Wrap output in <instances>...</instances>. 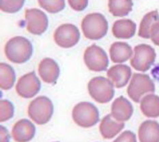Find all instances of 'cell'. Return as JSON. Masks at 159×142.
<instances>
[{
  "instance_id": "obj_1",
  "label": "cell",
  "mask_w": 159,
  "mask_h": 142,
  "mask_svg": "<svg viewBox=\"0 0 159 142\" xmlns=\"http://www.w3.org/2000/svg\"><path fill=\"white\" fill-rule=\"evenodd\" d=\"M33 53L30 41L23 37H15L10 39L5 46L7 58L14 63H24L28 61Z\"/></svg>"
},
{
  "instance_id": "obj_2",
  "label": "cell",
  "mask_w": 159,
  "mask_h": 142,
  "mask_svg": "<svg viewBox=\"0 0 159 142\" xmlns=\"http://www.w3.org/2000/svg\"><path fill=\"white\" fill-rule=\"evenodd\" d=\"M84 36L90 40H99L108 31V22L102 14L92 13L86 15L81 23Z\"/></svg>"
},
{
  "instance_id": "obj_3",
  "label": "cell",
  "mask_w": 159,
  "mask_h": 142,
  "mask_svg": "<svg viewBox=\"0 0 159 142\" xmlns=\"http://www.w3.org/2000/svg\"><path fill=\"white\" fill-rule=\"evenodd\" d=\"M53 113V103L46 96L38 97L31 102L28 107L30 117L39 125L49 122Z\"/></svg>"
},
{
  "instance_id": "obj_4",
  "label": "cell",
  "mask_w": 159,
  "mask_h": 142,
  "mask_svg": "<svg viewBox=\"0 0 159 142\" xmlns=\"http://www.w3.org/2000/svg\"><path fill=\"white\" fill-rule=\"evenodd\" d=\"M72 118L78 126L89 128L96 125L99 122V112L93 104L83 102L74 107L72 110Z\"/></svg>"
},
{
  "instance_id": "obj_5",
  "label": "cell",
  "mask_w": 159,
  "mask_h": 142,
  "mask_svg": "<svg viewBox=\"0 0 159 142\" xmlns=\"http://www.w3.org/2000/svg\"><path fill=\"white\" fill-rule=\"evenodd\" d=\"M155 91V85L149 76L143 74H134L127 88V93L134 102H139L148 93Z\"/></svg>"
},
{
  "instance_id": "obj_6",
  "label": "cell",
  "mask_w": 159,
  "mask_h": 142,
  "mask_svg": "<svg viewBox=\"0 0 159 142\" xmlns=\"http://www.w3.org/2000/svg\"><path fill=\"white\" fill-rule=\"evenodd\" d=\"M88 86L89 95L98 103L105 104L110 102L115 94L113 83L111 80L104 77L92 78Z\"/></svg>"
},
{
  "instance_id": "obj_7",
  "label": "cell",
  "mask_w": 159,
  "mask_h": 142,
  "mask_svg": "<svg viewBox=\"0 0 159 142\" xmlns=\"http://www.w3.org/2000/svg\"><path fill=\"white\" fill-rule=\"evenodd\" d=\"M134 54L130 60V65L137 71L146 72L156 59V52L149 45L140 44L134 48Z\"/></svg>"
},
{
  "instance_id": "obj_8",
  "label": "cell",
  "mask_w": 159,
  "mask_h": 142,
  "mask_svg": "<svg viewBox=\"0 0 159 142\" xmlns=\"http://www.w3.org/2000/svg\"><path fill=\"white\" fill-rule=\"evenodd\" d=\"M84 61L89 70L96 72L106 71L109 65V59L105 50L95 44L85 50Z\"/></svg>"
},
{
  "instance_id": "obj_9",
  "label": "cell",
  "mask_w": 159,
  "mask_h": 142,
  "mask_svg": "<svg viewBox=\"0 0 159 142\" xmlns=\"http://www.w3.org/2000/svg\"><path fill=\"white\" fill-rule=\"evenodd\" d=\"M54 40L57 46L64 48L75 46L80 39V32L75 26L66 23L59 26L54 33Z\"/></svg>"
},
{
  "instance_id": "obj_10",
  "label": "cell",
  "mask_w": 159,
  "mask_h": 142,
  "mask_svg": "<svg viewBox=\"0 0 159 142\" xmlns=\"http://www.w3.org/2000/svg\"><path fill=\"white\" fill-rule=\"evenodd\" d=\"M25 22L27 30L34 35H41L48 27L47 16L44 12L37 8L25 10Z\"/></svg>"
},
{
  "instance_id": "obj_11",
  "label": "cell",
  "mask_w": 159,
  "mask_h": 142,
  "mask_svg": "<svg viewBox=\"0 0 159 142\" xmlns=\"http://www.w3.org/2000/svg\"><path fill=\"white\" fill-rule=\"evenodd\" d=\"M40 80L35 72L32 71L19 78L16 85V91L22 98H32L40 91Z\"/></svg>"
},
{
  "instance_id": "obj_12",
  "label": "cell",
  "mask_w": 159,
  "mask_h": 142,
  "mask_svg": "<svg viewBox=\"0 0 159 142\" xmlns=\"http://www.w3.org/2000/svg\"><path fill=\"white\" fill-rule=\"evenodd\" d=\"M60 72L57 63L52 58H44L39 64V75L43 81L48 84H55L60 76Z\"/></svg>"
},
{
  "instance_id": "obj_13",
  "label": "cell",
  "mask_w": 159,
  "mask_h": 142,
  "mask_svg": "<svg viewBox=\"0 0 159 142\" xmlns=\"http://www.w3.org/2000/svg\"><path fill=\"white\" fill-rule=\"evenodd\" d=\"M107 76L116 88L125 86L131 77L132 71L130 67L126 65H117L107 71Z\"/></svg>"
},
{
  "instance_id": "obj_14",
  "label": "cell",
  "mask_w": 159,
  "mask_h": 142,
  "mask_svg": "<svg viewBox=\"0 0 159 142\" xmlns=\"http://www.w3.org/2000/svg\"><path fill=\"white\" fill-rule=\"evenodd\" d=\"M36 133L33 123L27 119L18 121L14 125L12 130L13 139L16 141H28L32 140Z\"/></svg>"
},
{
  "instance_id": "obj_15",
  "label": "cell",
  "mask_w": 159,
  "mask_h": 142,
  "mask_svg": "<svg viewBox=\"0 0 159 142\" xmlns=\"http://www.w3.org/2000/svg\"><path fill=\"white\" fill-rule=\"evenodd\" d=\"M133 113V107L129 100L120 96L114 100L111 105V115L114 119L120 122L129 120Z\"/></svg>"
},
{
  "instance_id": "obj_16",
  "label": "cell",
  "mask_w": 159,
  "mask_h": 142,
  "mask_svg": "<svg viewBox=\"0 0 159 142\" xmlns=\"http://www.w3.org/2000/svg\"><path fill=\"white\" fill-rule=\"evenodd\" d=\"M124 128V123L113 118L111 114L105 116L100 124V132L105 139H112Z\"/></svg>"
},
{
  "instance_id": "obj_17",
  "label": "cell",
  "mask_w": 159,
  "mask_h": 142,
  "mask_svg": "<svg viewBox=\"0 0 159 142\" xmlns=\"http://www.w3.org/2000/svg\"><path fill=\"white\" fill-rule=\"evenodd\" d=\"M139 139L141 142H159V124L153 120H146L141 124Z\"/></svg>"
},
{
  "instance_id": "obj_18",
  "label": "cell",
  "mask_w": 159,
  "mask_h": 142,
  "mask_svg": "<svg viewBox=\"0 0 159 142\" xmlns=\"http://www.w3.org/2000/svg\"><path fill=\"white\" fill-rule=\"evenodd\" d=\"M136 32V23L130 19L117 20L113 23L112 32L117 39H129Z\"/></svg>"
},
{
  "instance_id": "obj_19",
  "label": "cell",
  "mask_w": 159,
  "mask_h": 142,
  "mask_svg": "<svg viewBox=\"0 0 159 142\" xmlns=\"http://www.w3.org/2000/svg\"><path fill=\"white\" fill-rule=\"evenodd\" d=\"M111 60L113 63H122L129 60L133 55V50L125 42H116L111 45L109 50Z\"/></svg>"
},
{
  "instance_id": "obj_20",
  "label": "cell",
  "mask_w": 159,
  "mask_h": 142,
  "mask_svg": "<svg viewBox=\"0 0 159 142\" xmlns=\"http://www.w3.org/2000/svg\"><path fill=\"white\" fill-rule=\"evenodd\" d=\"M140 109L148 117H159V96L154 94L147 95L141 99Z\"/></svg>"
},
{
  "instance_id": "obj_21",
  "label": "cell",
  "mask_w": 159,
  "mask_h": 142,
  "mask_svg": "<svg viewBox=\"0 0 159 142\" xmlns=\"http://www.w3.org/2000/svg\"><path fill=\"white\" fill-rule=\"evenodd\" d=\"M109 12L114 17H122L127 16L132 11L133 0H109Z\"/></svg>"
},
{
  "instance_id": "obj_22",
  "label": "cell",
  "mask_w": 159,
  "mask_h": 142,
  "mask_svg": "<svg viewBox=\"0 0 159 142\" xmlns=\"http://www.w3.org/2000/svg\"><path fill=\"white\" fill-rule=\"evenodd\" d=\"M159 22V14L157 10L147 13L141 20L138 35L143 39H150V30L154 24Z\"/></svg>"
},
{
  "instance_id": "obj_23",
  "label": "cell",
  "mask_w": 159,
  "mask_h": 142,
  "mask_svg": "<svg viewBox=\"0 0 159 142\" xmlns=\"http://www.w3.org/2000/svg\"><path fill=\"white\" fill-rule=\"evenodd\" d=\"M0 70H1L0 87L3 90L10 89L13 86L16 80L15 71L10 65L4 63L0 64Z\"/></svg>"
},
{
  "instance_id": "obj_24",
  "label": "cell",
  "mask_w": 159,
  "mask_h": 142,
  "mask_svg": "<svg viewBox=\"0 0 159 142\" xmlns=\"http://www.w3.org/2000/svg\"><path fill=\"white\" fill-rule=\"evenodd\" d=\"M41 8L48 12L57 13L65 8V0H38Z\"/></svg>"
},
{
  "instance_id": "obj_25",
  "label": "cell",
  "mask_w": 159,
  "mask_h": 142,
  "mask_svg": "<svg viewBox=\"0 0 159 142\" xmlns=\"http://www.w3.org/2000/svg\"><path fill=\"white\" fill-rule=\"evenodd\" d=\"M25 0H0V9L7 13H15L22 8Z\"/></svg>"
},
{
  "instance_id": "obj_26",
  "label": "cell",
  "mask_w": 159,
  "mask_h": 142,
  "mask_svg": "<svg viewBox=\"0 0 159 142\" xmlns=\"http://www.w3.org/2000/svg\"><path fill=\"white\" fill-rule=\"evenodd\" d=\"M0 105H1L0 122H3L11 119L14 115V106L8 100H2Z\"/></svg>"
},
{
  "instance_id": "obj_27",
  "label": "cell",
  "mask_w": 159,
  "mask_h": 142,
  "mask_svg": "<svg viewBox=\"0 0 159 142\" xmlns=\"http://www.w3.org/2000/svg\"><path fill=\"white\" fill-rule=\"evenodd\" d=\"M71 8L75 11H83L88 5V0H68Z\"/></svg>"
},
{
  "instance_id": "obj_28",
  "label": "cell",
  "mask_w": 159,
  "mask_h": 142,
  "mask_svg": "<svg viewBox=\"0 0 159 142\" xmlns=\"http://www.w3.org/2000/svg\"><path fill=\"white\" fill-rule=\"evenodd\" d=\"M150 39L156 46H159V22L155 23L150 30Z\"/></svg>"
},
{
  "instance_id": "obj_29",
  "label": "cell",
  "mask_w": 159,
  "mask_h": 142,
  "mask_svg": "<svg viewBox=\"0 0 159 142\" xmlns=\"http://www.w3.org/2000/svg\"><path fill=\"white\" fill-rule=\"evenodd\" d=\"M137 141L136 136L130 130H126L117 138L115 141H131L135 142Z\"/></svg>"
},
{
  "instance_id": "obj_30",
  "label": "cell",
  "mask_w": 159,
  "mask_h": 142,
  "mask_svg": "<svg viewBox=\"0 0 159 142\" xmlns=\"http://www.w3.org/2000/svg\"><path fill=\"white\" fill-rule=\"evenodd\" d=\"M1 127V141H9V135L8 133V130H6L3 126H0Z\"/></svg>"
}]
</instances>
